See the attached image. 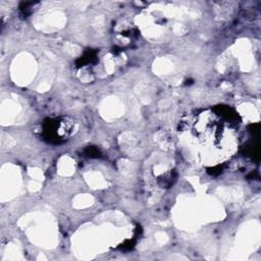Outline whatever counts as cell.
<instances>
[{"instance_id":"obj_1","label":"cell","mask_w":261,"mask_h":261,"mask_svg":"<svg viewBox=\"0 0 261 261\" xmlns=\"http://www.w3.org/2000/svg\"><path fill=\"white\" fill-rule=\"evenodd\" d=\"M72 127H73L72 122L68 120V118L62 117L49 122L46 132L52 139L58 142V141L66 140L70 136L72 132Z\"/></svg>"}]
</instances>
